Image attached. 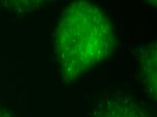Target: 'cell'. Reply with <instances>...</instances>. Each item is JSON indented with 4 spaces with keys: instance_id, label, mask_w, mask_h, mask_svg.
Listing matches in <instances>:
<instances>
[{
    "instance_id": "6da1fadb",
    "label": "cell",
    "mask_w": 157,
    "mask_h": 117,
    "mask_svg": "<svg viewBox=\"0 0 157 117\" xmlns=\"http://www.w3.org/2000/svg\"><path fill=\"white\" fill-rule=\"evenodd\" d=\"M114 47L112 25L93 3L78 0L65 9L55 39L57 60L64 80L77 79L109 57Z\"/></svg>"
},
{
    "instance_id": "7a4b0ae2",
    "label": "cell",
    "mask_w": 157,
    "mask_h": 117,
    "mask_svg": "<svg viewBox=\"0 0 157 117\" xmlns=\"http://www.w3.org/2000/svg\"><path fill=\"white\" fill-rule=\"evenodd\" d=\"M94 117H153L148 110L133 99L114 97L98 107Z\"/></svg>"
},
{
    "instance_id": "3957f363",
    "label": "cell",
    "mask_w": 157,
    "mask_h": 117,
    "mask_svg": "<svg viewBox=\"0 0 157 117\" xmlns=\"http://www.w3.org/2000/svg\"><path fill=\"white\" fill-rule=\"evenodd\" d=\"M142 66L144 71L146 80L148 81V86L152 92V96H156V48H150L144 53L142 57Z\"/></svg>"
},
{
    "instance_id": "277c9868",
    "label": "cell",
    "mask_w": 157,
    "mask_h": 117,
    "mask_svg": "<svg viewBox=\"0 0 157 117\" xmlns=\"http://www.w3.org/2000/svg\"><path fill=\"white\" fill-rule=\"evenodd\" d=\"M3 6L16 14H26L35 10L51 0H0Z\"/></svg>"
},
{
    "instance_id": "5b68a950",
    "label": "cell",
    "mask_w": 157,
    "mask_h": 117,
    "mask_svg": "<svg viewBox=\"0 0 157 117\" xmlns=\"http://www.w3.org/2000/svg\"><path fill=\"white\" fill-rule=\"evenodd\" d=\"M0 117H12V116L7 110L0 106Z\"/></svg>"
},
{
    "instance_id": "8992f818",
    "label": "cell",
    "mask_w": 157,
    "mask_h": 117,
    "mask_svg": "<svg viewBox=\"0 0 157 117\" xmlns=\"http://www.w3.org/2000/svg\"><path fill=\"white\" fill-rule=\"evenodd\" d=\"M146 1H148V2L152 5H156V0H146Z\"/></svg>"
}]
</instances>
